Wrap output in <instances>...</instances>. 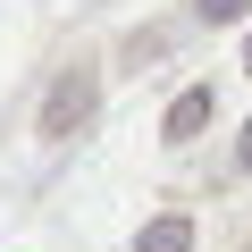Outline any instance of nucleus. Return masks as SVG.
Instances as JSON below:
<instances>
[{"label": "nucleus", "instance_id": "nucleus-1", "mask_svg": "<svg viewBox=\"0 0 252 252\" xmlns=\"http://www.w3.org/2000/svg\"><path fill=\"white\" fill-rule=\"evenodd\" d=\"M84 109H93V76H84V67H67V76L51 84V109H42V135H67V126H84Z\"/></svg>", "mask_w": 252, "mask_h": 252}, {"label": "nucleus", "instance_id": "nucleus-2", "mask_svg": "<svg viewBox=\"0 0 252 252\" xmlns=\"http://www.w3.org/2000/svg\"><path fill=\"white\" fill-rule=\"evenodd\" d=\"M202 118H210V93L193 84V93H177V101H168V118H160V135H168V143H193V135H202Z\"/></svg>", "mask_w": 252, "mask_h": 252}, {"label": "nucleus", "instance_id": "nucleus-3", "mask_svg": "<svg viewBox=\"0 0 252 252\" xmlns=\"http://www.w3.org/2000/svg\"><path fill=\"white\" fill-rule=\"evenodd\" d=\"M135 252H193V219H185V210H168V219H152V227L135 235Z\"/></svg>", "mask_w": 252, "mask_h": 252}, {"label": "nucleus", "instance_id": "nucleus-4", "mask_svg": "<svg viewBox=\"0 0 252 252\" xmlns=\"http://www.w3.org/2000/svg\"><path fill=\"white\" fill-rule=\"evenodd\" d=\"M235 9H252V0H202V17H235Z\"/></svg>", "mask_w": 252, "mask_h": 252}, {"label": "nucleus", "instance_id": "nucleus-5", "mask_svg": "<svg viewBox=\"0 0 252 252\" xmlns=\"http://www.w3.org/2000/svg\"><path fill=\"white\" fill-rule=\"evenodd\" d=\"M235 168H252V118H244V135H235Z\"/></svg>", "mask_w": 252, "mask_h": 252}, {"label": "nucleus", "instance_id": "nucleus-6", "mask_svg": "<svg viewBox=\"0 0 252 252\" xmlns=\"http://www.w3.org/2000/svg\"><path fill=\"white\" fill-rule=\"evenodd\" d=\"M244 59H252V51H244Z\"/></svg>", "mask_w": 252, "mask_h": 252}]
</instances>
